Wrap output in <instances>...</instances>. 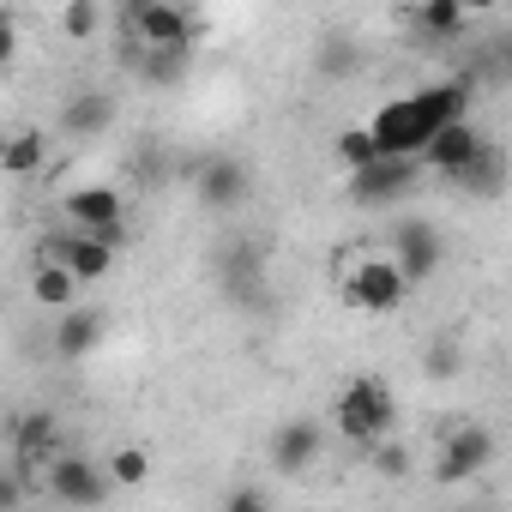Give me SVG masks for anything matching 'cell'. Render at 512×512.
<instances>
[{
	"label": "cell",
	"mask_w": 512,
	"mask_h": 512,
	"mask_svg": "<svg viewBox=\"0 0 512 512\" xmlns=\"http://www.w3.org/2000/svg\"><path fill=\"white\" fill-rule=\"evenodd\" d=\"M410 272L386 253H344L338 260V308L350 314H398L410 302Z\"/></svg>",
	"instance_id": "obj_1"
},
{
	"label": "cell",
	"mask_w": 512,
	"mask_h": 512,
	"mask_svg": "<svg viewBox=\"0 0 512 512\" xmlns=\"http://www.w3.org/2000/svg\"><path fill=\"white\" fill-rule=\"evenodd\" d=\"M332 416H338V434H344L356 452H368V446H380V440L392 434L398 398H392L386 374H356V380H344V392L332 398Z\"/></svg>",
	"instance_id": "obj_2"
},
{
	"label": "cell",
	"mask_w": 512,
	"mask_h": 512,
	"mask_svg": "<svg viewBox=\"0 0 512 512\" xmlns=\"http://www.w3.org/2000/svg\"><path fill=\"white\" fill-rule=\"evenodd\" d=\"M368 127H374V139H380V151H386V157H422V151H428V139L440 133L416 91H410V97H386V103L368 115Z\"/></svg>",
	"instance_id": "obj_3"
},
{
	"label": "cell",
	"mask_w": 512,
	"mask_h": 512,
	"mask_svg": "<svg viewBox=\"0 0 512 512\" xmlns=\"http://www.w3.org/2000/svg\"><path fill=\"white\" fill-rule=\"evenodd\" d=\"M494 464V434L482 428V422H452L446 434H440V452H434V482H470V476H482Z\"/></svg>",
	"instance_id": "obj_4"
},
{
	"label": "cell",
	"mask_w": 512,
	"mask_h": 512,
	"mask_svg": "<svg viewBox=\"0 0 512 512\" xmlns=\"http://www.w3.org/2000/svg\"><path fill=\"white\" fill-rule=\"evenodd\" d=\"M43 488H49V500H61V506H103L109 488H115V476H109V464H91V458H79V452H61V458L43 470Z\"/></svg>",
	"instance_id": "obj_5"
},
{
	"label": "cell",
	"mask_w": 512,
	"mask_h": 512,
	"mask_svg": "<svg viewBox=\"0 0 512 512\" xmlns=\"http://www.w3.org/2000/svg\"><path fill=\"white\" fill-rule=\"evenodd\" d=\"M422 169H428L422 157H374L368 169H350L344 187H350L356 205H392V199H404L422 181Z\"/></svg>",
	"instance_id": "obj_6"
},
{
	"label": "cell",
	"mask_w": 512,
	"mask_h": 512,
	"mask_svg": "<svg viewBox=\"0 0 512 512\" xmlns=\"http://www.w3.org/2000/svg\"><path fill=\"white\" fill-rule=\"evenodd\" d=\"M127 37L139 49H193V19L175 0H133L127 7Z\"/></svg>",
	"instance_id": "obj_7"
},
{
	"label": "cell",
	"mask_w": 512,
	"mask_h": 512,
	"mask_svg": "<svg viewBox=\"0 0 512 512\" xmlns=\"http://www.w3.org/2000/svg\"><path fill=\"white\" fill-rule=\"evenodd\" d=\"M193 193L205 211H241L247 193H253V175L241 157H199L193 163Z\"/></svg>",
	"instance_id": "obj_8"
},
{
	"label": "cell",
	"mask_w": 512,
	"mask_h": 512,
	"mask_svg": "<svg viewBox=\"0 0 512 512\" xmlns=\"http://www.w3.org/2000/svg\"><path fill=\"white\" fill-rule=\"evenodd\" d=\"M61 217L73 229H91V235H109L115 247L127 241V211H121V193L115 187H73L61 199Z\"/></svg>",
	"instance_id": "obj_9"
},
{
	"label": "cell",
	"mask_w": 512,
	"mask_h": 512,
	"mask_svg": "<svg viewBox=\"0 0 512 512\" xmlns=\"http://www.w3.org/2000/svg\"><path fill=\"white\" fill-rule=\"evenodd\" d=\"M7 452H13V470H25V476L49 470V464L67 452V446H61V422H55L49 410L19 416V422H13V434H7Z\"/></svg>",
	"instance_id": "obj_10"
},
{
	"label": "cell",
	"mask_w": 512,
	"mask_h": 512,
	"mask_svg": "<svg viewBox=\"0 0 512 512\" xmlns=\"http://www.w3.org/2000/svg\"><path fill=\"white\" fill-rule=\"evenodd\" d=\"M392 260L410 272V284H422V278L440 272L446 241H440V229H434L428 217H404V223H392Z\"/></svg>",
	"instance_id": "obj_11"
},
{
	"label": "cell",
	"mask_w": 512,
	"mask_h": 512,
	"mask_svg": "<svg viewBox=\"0 0 512 512\" xmlns=\"http://www.w3.org/2000/svg\"><path fill=\"white\" fill-rule=\"evenodd\" d=\"M482 145H488V139H482V133H476L470 121H452V127H440V133L428 139L422 163H428V169H434L440 181H452V175H464V169H470V157H476Z\"/></svg>",
	"instance_id": "obj_12"
},
{
	"label": "cell",
	"mask_w": 512,
	"mask_h": 512,
	"mask_svg": "<svg viewBox=\"0 0 512 512\" xmlns=\"http://www.w3.org/2000/svg\"><path fill=\"white\" fill-rule=\"evenodd\" d=\"M320 452H326V434H320V422H308V416H290V422L272 434V464H278V470H314Z\"/></svg>",
	"instance_id": "obj_13"
},
{
	"label": "cell",
	"mask_w": 512,
	"mask_h": 512,
	"mask_svg": "<svg viewBox=\"0 0 512 512\" xmlns=\"http://www.w3.org/2000/svg\"><path fill=\"white\" fill-rule=\"evenodd\" d=\"M103 344V314L97 308H61L55 320V356L61 362H85Z\"/></svg>",
	"instance_id": "obj_14"
},
{
	"label": "cell",
	"mask_w": 512,
	"mask_h": 512,
	"mask_svg": "<svg viewBox=\"0 0 512 512\" xmlns=\"http://www.w3.org/2000/svg\"><path fill=\"white\" fill-rule=\"evenodd\" d=\"M452 187L470 193V199H500V193H506V151H500V145H482V151L470 157V169L452 175Z\"/></svg>",
	"instance_id": "obj_15"
},
{
	"label": "cell",
	"mask_w": 512,
	"mask_h": 512,
	"mask_svg": "<svg viewBox=\"0 0 512 512\" xmlns=\"http://www.w3.org/2000/svg\"><path fill=\"white\" fill-rule=\"evenodd\" d=\"M49 163V133L43 127H13L7 133V151H0V169H7V175H37Z\"/></svg>",
	"instance_id": "obj_16"
},
{
	"label": "cell",
	"mask_w": 512,
	"mask_h": 512,
	"mask_svg": "<svg viewBox=\"0 0 512 512\" xmlns=\"http://www.w3.org/2000/svg\"><path fill=\"white\" fill-rule=\"evenodd\" d=\"M79 272L73 266H61V260H43L37 272H31V296L49 308V314H61V308H73V296H79Z\"/></svg>",
	"instance_id": "obj_17"
},
{
	"label": "cell",
	"mask_w": 512,
	"mask_h": 512,
	"mask_svg": "<svg viewBox=\"0 0 512 512\" xmlns=\"http://www.w3.org/2000/svg\"><path fill=\"white\" fill-rule=\"evenodd\" d=\"M464 25H470V7H464V0H422V7H416V31L434 37V43H458Z\"/></svg>",
	"instance_id": "obj_18"
},
{
	"label": "cell",
	"mask_w": 512,
	"mask_h": 512,
	"mask_svg": "<svg viewBox=\"0 0 512 512\" xmlns=\"http://www.w3.org/2000/svg\"><path fill=\"white\" fill-rule=\"evenodd\" d=\"M109 121H115V97H109V91H79V97L61 109V127L79 133V139H85V133H103Z\"/></svg>",
	"instance_id": "obj_19"
},
{
	"label": "cell",
	"mask_w": 512,
	"mask_h": 512,
	"mask_svg": "<svg viewBox=\"0 0 512 512\" xmlns=\"http://www.w3.org/2000/svg\"><path fill=\"white\" fill-rule=\"evenodd\" d=\"M332 151H338V163H344V175H350V169H368L374 157H386L368 121H356V127H338V139H332Z\"/></svg>",
	"instance_id": "obj_20"
},
{
	"label": "cell",
	"mask_w": 512,
	"mask_h": 512,
	"mask_svg": "<svg viewBox=\"0 0 512 512\" xmlns=\"http://www.w3.org/2000/svg\"><path fill=\"white\" fill-rule=\"evenodd\" d=\"M103 25V0H67V13H61V37L67 43H91Z\"/></svg>",
	"instance_id": "obj_21"
},
{
	"label": "cell",
	"mask_w": 512,
	"mask_h": 512,
	"mask_svg": "<svg viewBox=\"0 0 512 512\" xmlns=\"http://www.w3.org/2000/svg\"><path fill=\"white\" fill-rule=\"evenodd\" d=\"M109 476H115V488H139L145 476H151V458H145V446H115L109 458Z\"/></svg>",
	"instance_id": "obj_22"
},
{
	"label": "cell",
	"mask_w": 512,
	"mask_h": 512,
	"mask_svg": "<svg viewBox=\"0 0 512 512\" xmlns=\"http://www.w3.org/2000/svg\"><path fill=\"white\" fill-rule=\"evenodd\" d=\"M187 55H193V49H145V55H139V79H151V85H175V73L187 67Z\"/></svg>",
	"instance_id": "obj_23"
},
{
	"label": "cell",
	"mask_w": 512,
	"mask_h": 512,
	"mask_svg": "<svg viewBox=\"0 0 512 512\" xmlns=\"http://www.w3.org/2000/svg\"><path fill=\"white\" fill-rule=\"evenodd\" d=\"M458 362H464V356H458V344H452V338H440V344H428V350H422V374H428V380H452V374H458Z\"/></svg>",
	"instance_id": "obj_24"
},
{
	"label": "cell",
	"mask_w": 512,
	"mask_h": 512,
	"mask_svg": "<svg viewBox=\"0 0 512 512\" xmlns=\"http://www.w3.org/2000/svg\"><path fill=\"white\" fill-rule=\"evenodd\" d=\"M368 464H374L380 476H392V482H398V476H410V452H404L392 434H386L380 446H368Z\"/></svg>",
	"instance_id": "obj_25"
},
{
	"label": "cell",
	"mask_w": 512,
	"mask_h": 512,
	"mask_svg": "<svg viewBox=\"0 0 512 512\" xmlns=\"http://www.w3.org/2000/svg\"><path fill=\"white\" fill-rule=\"evenodd\" d=\"M229 506H266V494H260V488H235Z\"/></svg>",
	"instance_id": "obj_26"
},
{
	"label": "cell",
	"mask_w": 512,
	"mask_h": 512,
	"mask_svg": "<svg viewBox=\"0 0 512 512\" xmlns=\"http://www.w3.org/2000/svg\"><path fill=\"white\" fill-rule=\"evenodd\" d=\"M500 73H512V25L500 31Z\"/></svg>",
	"instance_id": "obj_27"
},
{
	"label": "cell",
	"mask_w": 512,
	"mask_h": 512,
	"mask_svg": "<svg viewBox=\"0 0 512 512\" xmlns=\"http://www.w3.org/2000/svg\"><path fill=\"white\" fill-rule=\"evenodd\" d=\"M464 7H470V13H494V7H500V0H464Z\"/></svg>",
	"instance_id": "obj_28"
}]
</instances>
